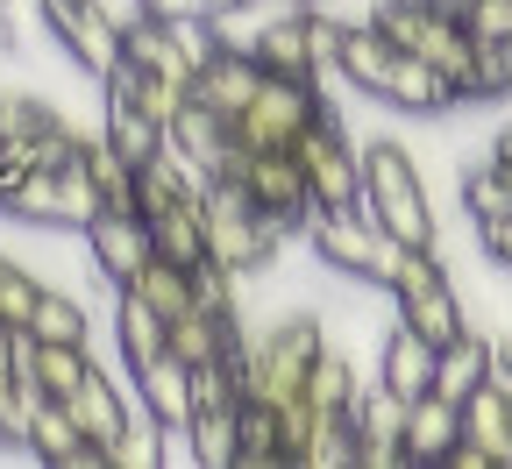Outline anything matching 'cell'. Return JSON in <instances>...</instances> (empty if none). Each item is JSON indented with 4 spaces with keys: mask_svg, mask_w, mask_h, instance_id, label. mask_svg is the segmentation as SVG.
Segmentation results:
<instances>
[{
    "mask_svg": "<svg viewBox=\"0 0 512 469\" xmlns=\"http://www.w3.org/2000/svg\"><path fill=\"white\" fill-rule=\"evenodd\" d=\"M335 79H342L349 93H363L370 107H392V114H406V121H441V114L463 107V93L448 86L427 57L399 50L392 36L370 29V22H349L342 57H335Z\"/></svg>",
    "mask_w": 512,
    "mask_h": 469,
    "instance_id": "1",
    "label": "cell"
},
{
    "mask_svg": "<svg viewBox=\"0 0 512 469\" xmlns=\"http://www.w3.org/2000/svg\"><path fill=\"white\" fill-rule=\"evenodd\" d=\"M363 214L392 235L399 249H434L441 214H434V185L406 136H363Z\"/></svg>",
    "mask_w": 512,
    "mask_h": 469,
    "instance_id": "2",
    "label": "cell"
},
{
    "mask_svg": "<svg viewBox=\"0 0 512 469\" xmlns=\"http://www.w3.org/2000/svg\"><path fill=\"white\" fill-rule=\"evenodd\" d=\"M320 349H328V320H320V306H285L264 334L242 327V398H271V406L299 398L306 370L320 363Z\"/></svg>",
    "mask_w": 512,
    "mask_h": 469,
    "instance_id": "3",
    "label": "cell"
},
{
    "mask_svg": "<svg viewBox=\"0 0 512 469\" xmlns=\"http://www.w3.org/2000/svg\"><path fill=\"white\" fill-rule=\"evenodd\" d=\"M285 228L264 221L249 207V192L235 178H214L207 185V256L228 263L235 278H278V263H285Z\"/></svg>",
    "mask_w": 512,
    "mask_h": 469,
    "instance_id": "4",
    "label": "cell"
},
{
    "mask_svg": "<svg viewBox=\"0 0 512 469\" xmlns=\"http://www.w3.org/2000/svg\"><path fill=\"white\" fill-rule=\"evenodd\" d=\"M306 249H313V263L320 271H335V278H370V285H384L392 278V263H399V242L384 235L363 207H328V214H306Z\"/></svg>",
    "mask_w": 512,
    "mask_h": 469,
    "instance_id": "5",
    "label": "cell"
},
{
    "mask_svg": "<svg viewBox=\"0 0 512 469\" xmlns=\"http://www.w3.org/2000/svg\"><path fill=\"white\" fill-rule=\"evenodd\" d=\"M328 107H335V100H328V79H278V72H264L256 100H249L228 128H235L242 150H292Z\"/></svg>",
    "mask_w": 512,
    "mask_h": 469,
    "instance_id": "6",
    "label": "cell"
},
{
    "mask_svg": "<svg viewBox=\"0 0 512 469\" xmlns=\"http://www.w3.org/2000/svg\"><path fill=\"white\" fill-rule=\"evenodd\" d=\"M299 171H306V192H313V214L328 207H363V136L342 121V107H328L306 136L292 143Z\"/></svg>",
    "mask_w": 512,
    "mask_h": 469,
    "instance_id": "7",
    "label": "cell"
},
{
    "mask_svg": "<svg viewBox=\"0 0 512 469\" xmlns=\"http://www.w3.org/2000/svg\"><path fill=\"white\" fill-rule=\"evenodd\" d=\"M221 178H235L249 192V207L264 221H278L285 235H299L306 214H313V192H306V171H299L292 150H242L235 143V157L221 164Z\"/></svg>",
    "mask_w": 512,
    "mask_h": 469,
    "instance_id": "8",
    "label": "cell"
},
{
    "mask_svg": "<svg viewBox=\"0 0 512 469\" xmlns=\"http://www.w3.org/2000/svg\"><path fill=\"white\" fill-rule=\"evenodd\" d=\"M36 15H43V29L57 36V50L72 57L93 86L121 64V22H128V15H114L107 0H36Z\"/></svg>",
    "mask_w": 512,
    "mask_h": 469,
    "instance_id": "9",
    "label": "cell"
},
{
    "mask_svg": "<svg viewBox=\"0 0 512 469\" xmlns=\"http://www.w3.org/2000/svg\"><path fill=\"white\" fill-rule=\"evenodd\" d=\"M406 406H413V398H399L377 370L356 384V398H349V420H356V469H406Z\"/></svg>",
    "mask_w": 512,
    "mask_h": 469,
    "instance_id": "10",
    "label": "cell"
},
{
    "mask_svg": "<svg viewBox=\"0 0 512 469\" xmlns=\"http://www.w3.org/2000/svg\"><path fill=\"white\" fill-rule=\"evenodd\" d=\"M79 242H86V263H93L107 285H128L150 263V221L143 214H121V207H100L79 228Z\"/></svg>",
    "mask_w": 512,
    "mask_h": 469,
    "instance_id": "11",
    "label": "cell"
},
{
    "mask_svg": "<svg viewBox=\"0 0 512 469\" xmlns=\"http://www.w3.org/2000/svg\"><path fill=\"white\" fill-rule=\"evenodd\" d=\"M164 150H171V157H185L192 171L221 178V164L235 157V128H228V114H214L207 100H192V93H185V107H178V114H171V128H164Z\"/></svg>",
    "mask_w": 512,
    "mask_h": 469,
    "instance_id": "12",
    "label": "cell"
},
{
    "mask_svg": "<svg viewBox=\"0 0 512 469\" xmlns=\"http://www.w3.org/2000/svg\"><path fill=\"white\" fill-rule=\"evenodd\" d=\"M100 136L128 157V164H150L157 150H164V121L128 93L121 79H100Z\"/></svg>",
    "mask_w": 512,
    "mask_h": 469,
    "instance_id": "13",
    "label": "cell"
},
{
    "mask_svg": "<svg viewBox=\"0 0 512 469\" xmlns=\"http://www.w3.org/2000/svg\"><path fill=\"white\" fill-rule=\"evenodd\" d=\"M64 413H72V420H79V434H86V441H100V455H107V448L121 441V427L136 420V391H121V384L93 363V370L79 377V391L64 398Z\"/></svg>",
    "mask_w": 512,
    "mask_h": 469,
    "instance_id": "14",
    "label": "cell"
},
{
    "mask_svg": "<svg viewBox=\"0 0 512 469\" xmlns=\"http://www.w3.org/2000/svg\"><path fill=\"white\" fill-rule=\"evenodd\" d=\"M463 441H470L491 469H512V384H505V377H484V384L463 398Z\"/></svg>",
    "mask_w": 512,
    "mask_h": 469,
    "instance_id": "15",
    "label": "cell"
},
{
    "mask_svg": "<svg viewBox=\"0 0 512 469\" xmlns=\"http://www.w3.org/2000/svg\"><path fill=\"white\" fill-rule=\"evenodd\" d=\"M29 455L50 462V469H107L100 441L79 434V420L64 413V398H43V406L29 413Z\"/></svg>",
    "mask_w": 512,
    "mask_h": 469,
    "instance_id": "16",
    "label": "cell"
},
{
    "mask_svg": "<svg viewBox=\"0 0 512 469\" xmlns=\"http://www.w3.org/2000/svg\"><path fill=\"white\" fill-rule=\"evenodd\" d=\"M256 86H264V64H256V50H235V43H221L207 64H200V79H192V100H207L214 114H242L249 100H256Z\"/></svg>",
    "mask_w": 512,
    "mask_h": 469,
    "instance_id": "17",
    "label": "cell"
},
{
    "mask_svg": "<svg viewBox=\"0 0 512 469\" xmlns=\"http://www.w3.org/2000/svg\"><path fill=\"white\" fill-rule=\"evenodd\" d=\"M128 391H136V413H150L157 427H185L192 420V370L164 349L143 370H128Z\"/></svg>",
    "mask_w": 512,
    "mask_h": 469,
    "instance_id": "18",
    "label": "cell"
},
{
    "mask_svg": "<svg viewBox=\"0 0 512 469\" xmlns=\"http://www.w3.org/2000/svg\"><path fill=\"white\" fill-rule=\"evenodd\" d=\"M456 441H463V406H456V398L427 391V398H413V406H406V469L448 462V455H456Z\"/></svg>",
    "mask_w": 512,
    "mask_h": 469,
    "instance_id": "19",
    "label": "cell"
},
{
    "mask_svg": "<svg viewBox=\"0 0 512 469\" xmlns=\"http://www.w3.org/2000/svg\"><path fill=\"white\" fill-rule=\"evenodd\" d=\"M249 50H256V64H264V72H278V79H320L313 43H306V8L264 15V22H256V36H249Z\"/></svg>",
    "mask_w": 512,
    "mask_h": 469,
    "instance_id": "20",
    "label": "cell"
},
{
    "mask_svg": "<svg viewBox=\"0 0 512 469\" xmlns=\"http://www.w3.org/2000/svg\"><path fill=\"white\" fill-rule=\"evenodd\" d=\"M484 377H498L491 327H463L456 342H441V349H434V391H441V398H456V406H463V398H470Z\"/></svg>",
    "mask_w": 512,
    "mask_h": 469,
    "instance_id": "21",
    "label": "cell"
},
{
    "mask_svg": "<svg viewBox=\"0 0 512 469\" xmlns=\"http://www.w3.org/2000/svg\"><path fill=\"white\" fill-rule=\"evenodd\" d=\"M114 342H121V370H143L150 356L171 349V320H164L143 292L114 285Z\"/></svg>",
    "mask_w": 512,
    "mask_h": 469,
    "instance_id": "22",
    "label": "cell"
},
{
    "mask_svg": "<svg viewBox=\"0 0 512 469\" xmlns=\"http://www.w3.org/2000/svg\"><path fill=\"white\" fill-rule=\"evenodd\" d=\"M377 377L399 398H427L434 391V342L413 334L406 320H392V334H384V349H377Z\"/></svg>",
    "mask_w": 512,
    "mask_h": 469,
    "instance_id": "23",
    "label": "cell"
},
{
    "mask_svg": "<svg viewBox=\"0 0 512 469\" xmlns=\"http://www.w3.org/2000/svg\"><path fill=\"white\" fill-rule=\"evenodd\" d=\"M235 342H242V313H235V320H228V313H207V306L171 313V356H178L185 370H200V363L228 356Z\"/></svg>",
    "mask_w": 512,
    "mask_h": 469,
    "instance_id": "24",
    "label": "cell"
},
{
    "mask_svg": "<svg viewBox=\"0 0 512 469\" xmlns=\"http://www.w3.org/2000/svg\"><path fill=\"white\" fill-rule=\"evenodd\" d=\"M235 469H285V420L271 398L235 406Z\"/></svg>",
    "mask_w": 512,
    "mask_h": 469,
    "instance_id": "25",
    "label": "cell"
},
{
    "mask_svg": "<svg viewBox=\"0 0 512 469\" xmlns=\"http://www.w3.org/2000/svg\"><path fill=\"white\" fill-rule=\"evenodd\" d=\"M150 221V249L171 256V263H200L207 256V207H164V214H143Z\"/></svg>",
    "mask_w": 512,
    "mask_h": 469,
    "instance_id": "26",
    "label": "cell"
},
{
    "mask_svg": "<svg viewBox=\"0 0 512 469\" xmlns=\"http://www.w3.org/2000/svg\"><path fill=\"white\" fill-rule=\"evenodd\" d=\"M463 214L484 228V221H498V214H512V171L491 157V150H477L470 164H463Z\"/></svg>",
    "mask_w": 512,
    "mask_h": 469,
    "instance_id": "27",
    "label": "cell"
},
{
    "mask_svg": "<svg viewBox=\"0 0 512 469\" xmlns=\"http://www.w3.org/2000/svg\"><path fill=\"white\" fill-rule=\"evenodd\" d=\"M79 164L93 171V185H100V199H107V207H121V214H136V164H128L107 136H100V128H93V136H86V150H79Z\"/></svg>",
    "mask_w": 512,
    "mask_h": 469,
    "instance_id": "28",
    "label": "cell"
},
{
    "mask_svg": "<svg viewBox=\"0 0 512 469\" xmlns=\"http://www.w3.org/2000/svg\"><path fill=\"white\" fill-rule=\"evenodd\" d=\"M29 334H36V342H86V349H93V320H86V306H79L72 292H57V285L36 292Z\"/></svg>",
    "mask_w": 512,
    "mask_h": 469,
    "instance_id": "29",
    "label": "cell"
},
{
    "mask_svg": "<svg viewBox=\"0 0 512 469\" xmlns=\"http://www.w3.org/2000/svg\"><path fill=\"white\" fill-rule=\"evenodd\" d=\"M128 292H143V299L171 320V313H185V306H192V263H171V256H157V249H150V263H143L136 278H128Z\"/></svg>",
    "mask_w": 512,
    "mask_h": 469,
    "instance_id": "30",
    "label": "cell"
},
{
    "mask_svg": "<svg viewBox=\"0 0 512 469\" xmlns=\"http://www.w3.org/2000/svg\"><path fill=\"white\" fill-rule=\"evenodd\" d=\"M356 384H363V370L328 342V349H320V363L306 370V398H313V406H328V413H349V398H356Z\"/></svg>",
    "mask_w": 512,
    "mask_h": 469,
    "instance_id": "31",
    "label": "cell"
},
{
    "mask_svg": "<svg viewBox=\"0 0 512 469\" xmlns=\"http://www.w3.org/2000/svg\"><path fill=\"white\" fill-rule=\"evenodd\" d=\"M185 434L200 448V469H235V406H200Z\"/></svg>",
    "mask_w": 512,
    "mask_h": 469,
    "instance_id": "32",
    "label": "cell"
},
{
    "mask_svg": "<svg viewBox=\"0 0 512 469\" xmlns=\"http://www.w3.org/2000/svg\"><path fill=\"white\" fill-rule=\"evenodd\" d=\"M107 469H164V427L150 413H136L121 427V441L107 448Z\"/></svg>",
    "mask_w": 512,
    "mask_h": 469,
    "instance_id": "33",
    "label": "cell"
},
{
    "mask_svg": "<svg viewBox=\"0 0 512 469\" xmlns=\"http://www.w3.org/2000/svg\"><path fill=\"white\" fill-rule=\"evenodd\" d=\"M57 207H64V235H79L100 207H107V199H100V185H93V171L72 157V164H64L57 171Z\"/></svg>",
    "mask_w": 512,
    "mask_h": 469,
    "instance_id": "34",
    "label": "cell"
},
{
    "mask_svg": "<svg viewBox=\"0 0 512 469\" xmlns=\"http://www.w3.org/2000/svg\"><path fill=\"white\" fill-rule=\"evenodd\" d=\"M43 406V391L29 377H0V448H22L29 455V413Z\"/></svg>",
    "mask_w": 512,
    "mask_h": 469,
    "instance_id": "35",
    "label": "cell"
},
{
    "mask_svg": "<svg viewBox=\"0 0 512 469\" xmlns=\"http://www.w3.org/2000/svg\"><path fill=\"white\" fill-rule=\"evenodd\" d=\"M36 292H43V278H36L29 263L15 256L8 271H0V320H8V327H29V313H36Z\"/></svg>",
    "mask_w": 512,
    "mask_h": 469,
    "instance_id": "36",
    "label": "cell"
},
{
    "mask_svg": "<svg viewBox=\"0 0 512 469\" xmlns=\"http://www.w3.org/2000/svg\"><path fill=\"white\" fill-rule=\"evenodd\" d=\"M463 29H470V43H512V0H470Z\"/></svg>",
    "mask_w": 512,
    "mask_h": 469,
    "instance_id": "37",
    "label": "cell"
},
{
    "mask_svg": "<svg viewBox=\"0 0 512 469\" xmlns=\"http://www.w3.org/2000/svg\"><path fill=\"white\" fill-rule=\"evenodd\" d=\"M128 15H150V22H185V15H207L200 0H128Z\"/></svg>",
    "mask_w": 512,
    "mask_h": 469,
    "instance_id": "38",
    "label": "cell"
},
{
    "mask_svg": "<svg viewBox=\"0 0 512 469\" xmlns=\"http://www.w3.org/2000/svg\"><path fill=\"white\" fill-rule=\"evenodd\" d=\"M200 8H207V22H235V15L256 8V0H200Z\"/></svg>",
    "mask_w": 512,
    "mask_h": 469,
    "instance_id": "39",
    "label": "cell"
},
{
    "mask_svg": "<svg viewBox=\"0 0 512 469\" xmlns=\"http://www.w3.org/2000/svg\"><path fill=\"white\" fill-rule=\"evenodd\" d=\"M0 377H15V327L0 320Z\"/></svg>",
    "mask_w": 512,
    "mask_h": 469,
    "instance_id": "40",
    "label": "cell"
},
{
    "mask_svg": "<svg viewBox=\"0 0 512 469\" xmlns=\"http://www.w3.org/2000/svg\"><path fill=\"white\" fill-rule=\"evenodd\" d=\"M8 263H15V249H0V271H8Z\"/></svg>",
    "mask_w": 512,
    "mask_h": 469,
    "instance_id": "41",
    "label": "cell"
},
{
    "mask_svg": "<svg viewBox=\"0 0 512 469\" xmlns=\"http://www.w3.org/2000/svg\"><path fill=\"white\" fill-rule=\"evenodd\" d=\"M0 136H8V107H0Z\"/></svg>",
    "mask_w": 512,
    "mask_h": 469,
    "instance_id": "42",
    "label": "cell"
},
{
    "mask_svg": "<svg viewBox=\"0 0 512 469\" xmlns=\"http://www.w3.org/2000/svg\"><path fill=\"white\" fill-rule=\"evenodd\" d=\"M292 8H313V0H292Z\"/></svg>",
    "mask_w": 512,
    "mask_h": 469,
    "instance_id": "43",
    "label": "cell"
},
{
    "mask_svg": "<svg viewBox=\"0 0 512 469\" xmlns=\"http://www.w3.org/2000/svg\"><path fill=\"white\" fill-rule=\"evenodd\" d=\"M0 192H8V171H0Z\"/></svg>",
    "mask_w": 512,
    "mask_h": 469,
    "instance_id": "44",
    "label": "cell"
},
{
    "mask_svg": "<svg viewBox=\"0 0 512 469\" xmlns=\"http://www.w3.org/2000/svg\"><path fill=\"white\" fill-rule=\"evenodd\" d=\"M505 50H512V43H505Z\"/></svg>",
    "mask_w": 512,
    "mask_h": 469,
    "instance_id": "45",
    "label": "cell"
}]
</instances>
